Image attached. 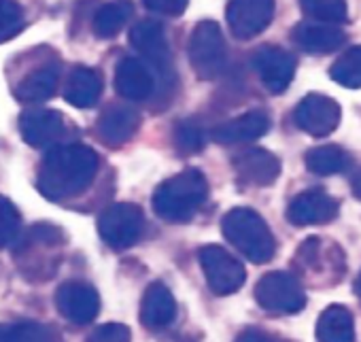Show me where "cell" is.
I'll list each match as a JSON object with an SVG mask.
<instances>
[{
    "instance_id": "obj_1",
    "label": "cell",
    "mask_w": 361,
    "mask_h": 342,
    "mask_svg": "<svg viewBox=\"0 0 361 342\" xmlns=\"http://www.w3.org/2000/svg\"><path fill=\"white\" fill-rule=\"evenodd\" d=\"M98 164V153L87 145H58L41 164L39 190L49 200L73 198L90 188Z\"/></svg>"
},
{
    "instance_id": "obj_2",
    "label": "cell",
    "mask_w": 361,
    "mask_h": 342,
    "mask_svg": "<svg viewBox=\"0 0 361 342\" xmlns=\"http://www.w3.org/2000/svg\"><path fill=\"white\" fill-rule=\"evenodd\" d=\"M209 198V183L196 168L183 170L157 185L153 194L155 213L172 224L190 221Z\"/></svg>"
},
{
    "instance_id": "obj_3",
    "label": "cell",
    "mask_w": 361,
    "mask_h": 342,
    "mask_svg": "<svg viewBox=\"0 0 361 342\" xmlns=\"http://www.w3.org/2000/svg\"><path fill=\"white\" fill-rule=\"evenodd\" d=\"M221 232L253 264H266L274 257L276 240L259 213L253 209H232L221 219Z\"/></svg>"
},
{
    "instance_id": "obj_4",
    "label": "cell",
    "mask_w": 361,
    "mask_h": 342,
    "mask_svg": "<svg viewBox=\"0 0 361 342\" xmlns=\"http://www.w3.org/2000/svg\"><path fill=\"white\" fill-rule=\"evenodd\" d=\"M188 56L198 79L211 81L224 73L228 60V45L217 22L204 20L194 28L188 43Z\"/></svg>"
},
{
    "instance_id": "obj_5",
    "label": "cell",
    "mask_w": 361,
    "mask_h": 342,
    "mask_svg": "<svg viewBox=\"0 0 361 342\" xmlns=\"http://www.w3.org/2000/svg\"><path fill=\"white\" fill-rule=\"evenodd\" d=\"M255 300L272 314H295L306 306V293L300 281L283 270L268 272L257 281Z\"/></svg>"
},
{
    "instance_id": "obj_6",
    "label": "cell",
    "mask_w": 361,
    "mask_h": 342,
    "mask_svg": "<svg viewBox=\"0 0 361 342\" xmlns=\"http://www.w3.org/2000/svg\"><path fill=\"white\" fill-rule=\"evenodd\" d=\"M295 264L310 274L312 283L314 279H325V285H336L342 281L346 272V262L342 249L323 238H306L300 249L295 251Z\"/></svg>"
},
{
    "instance_id": "obj_7",
    "label": "cell",
    "mask_w": 361,
    "mask_h": 342,
    "mask_svg": "<svg viewBox=\"0 0 361 342\" xmlns=\"http://www.w3.org/2000/svg\"><path fill=\"white\" fill-rule=\"evenodd\" d=\"M145 230V215L136 204L130 202H119L109 207L100 221H98V232L102 240L111 249H130L132 245L138 243Z\"/></svg>"
},
{
    "instance_id": "obj_8",
    "label": "cell",
    "mask_w": 361,
    "mask_h": 342,
    "mask_svg": "<svg viewBox=\"0 0 361 342\" xmlns=\"http://www.w3.org/2000/svg\"><path fill=\"white\" fill-rule=\"evenodd\" d=\"M198 257H200L202 272L213 293L230 295L245 285V279H247L245 266L224 247L207 245L200 249Z\"/></svg>"
},
{
    "instance_id": "obj_9",
    "label": "cell",
    "mask_w": 361,
    "mask_h": 342,
    "mask_svg": "<svg viewBox=\"0 0 361 342\" xmlns=\"http://www.w3.org/2000/svg\"><path fill=\"white\" fill-rule=\"evenodd\" d=\"M340 117H342L340 104L334 98L323 96V94L304 96L293 111L295 126L314 138L329 136L338 128Z\"/></svg>"
},
{
    "instance_id": "obj_10",
    "label": "cell",
    "mask_w": 361,
    "mask_h": 342,
    "mask_svg": "<svg viewBox=\"0 0 361 342\" xmlns=\"http://www.w3.org/2000/svg\"><path fill=\"white\" fill-rule=\"evenodd\" d=\"M274 18V0H230L226 20L230 32L240 39L249 41L262 35Z\"/></svg>"
},
{
    "instance_id": "obj_11",
    "label": "cell",
    "mask_w": 361,
    "mask_h": 342,
    "mask_svg": "<svg viewBox=\"0 0 361 342\" xmlns=\"http://www.w3.org/2000/svg\"><path fill=\"white\" fill-rule=\"evenodd\" d=\"M253 68L270 94H283L295 75V58L276 45H262L253 54Z\"/></svg>"
},
{
    "instance_id": "obj_12",
    "label": "cell",
    "mask_w": 361,
    "mask_h": 342,
    "mask_svg": "<svg viewBox=\"0 0 361 342\" xmlns=\"http://www.w3.org/2000/svg\"><path fill=\"white\" fill-rule=\"evenodd\" d=\"M56 306L66 321L75 325H85L98 317L100 298L92 285L83 281H66L64 285L58 287Z\"/></svg>"
},
{
    "instance_id": "obj_13",
    "label": "cell",
    "mask_w": 361,
    "mask_h": 342,
    "mask_svg": "<svg viewBox=\"0 0 361 342\" xmlns=\"http://www.w3.org/2000/svg\"><path fill=\"white\" fill-rule=\"evenodd\" d=\"M338 211L340 202L325 190H306L289 202L287 219L298 228L321 226L334 221L338 217Z\"/></svg>"
},
{
    "instance_id": "obj_14",
    "label": "cell",
    "mask_w": 361,
    "mask_h": 342,
    "mask_svg": "<svg viewBox=\"0 0 361 342\" xmlns=\"http://www.w3.org/2000/svg\"><path fill=\"white\" fill-rule=\"evenodd\" d=\"M232 166L243 183L255 188L272 185L281 175V161L274 153L262 147H251L234 155Z\"/></svg>"
},
{
    "instance_id": "obj_15",
    "label": "cell",
    "mask_w": 361,
    "mask_h": 342,
    "mask_svg": "<svg viewBox=\"0 0 361 342\" xmlns=\"http://www.w3.org/2000/svg\"><path fill=\"white\" fill-rule=\"evenodd\" d=\"M130 45L145 60H149L151 66H155L159 73H168L170 71V47H168V41H166L161 24L151 22V20L138 22L130 30Z\"/></svg>"
},
{
    "instance_id": "obj_16",
    "label": "cell",
    "mask_w": 361,
    "mask_h": 342,
    "mask_svg": "<svg viewBox=\"0 0 361 342\" xmlns=\"http://www.w3.org/2000/svg\"><path fill=\"white\" fill-rule=\"evenodd\" d=\"M20 132L30 147H47L62 138L64 117L49 109H28L20 117Z\"/></svg>"
},
{
    "instance_id": "obj_17",
    "label": "cell",
    "mask_w": 361,
    "mask_h": 342,
    "mask_svg": "<svg viewBox=\"0 0 361 342\" xmlns=\"http://www.w3.org/2000/svg\"><path fill=\"white\" fill-rule=\"evenodd\" d=\"M138 128H140L138 111L121 104H111L98 119V134L113 149L126 145L138 132Z\"/></svg>"
},
{
    "instance_id": "obj_18",
    "label": "cell",
    "mask_w": 361,
    "mask_h": 342,
    "mask_svg": "<svg viewBox=\"0 0 361 342\" xmlns=\"http://www.w3.org/2000/svg\"><path fill=\"white\" fill-rule=\"evenodd\" d=\"M293 43L308 54H331L340 49L346 41V35L331 26V24H319V22H300L291 30Z\"/></svg>"
},
{
    "instance_id": "obj_19",
    "label": "cell",
    "mask_w": 361,
    "mask_h": 342,
    "mask_svg": "<svg viewBox=\"0 0 361 342\" xmlns=\"http://www.w3.org/2000/svg\"><path fill=\"white\" fill-rule=\"evenodd\" d=\"M115 90L128 100H145L153 94V73L138 58H123L115 68Z\"/></svg>"
},
{
    "instance_id": "obj_20",
    "label": "cell",
    "mask_w": 361,
    "mask_h": 342,
    "mask_svg": "<svg viewBox=\"0 0 361 342\" xmlns=\"http://www.w3.org/2000/svg\"><path fill=\"white\" fill-rule=\"evenodd\" d=\"M270 130V117L264 111H249L236 119H230L213 130V138L221 145H238V142H251L268 134Z\"/></svg>"
},
{
    "instance_id": "obj_21",
    "label": "cell",
    "mask_w": 361,
    "mask_h": 342,
    "mask_svg": "<svg viewBox=\"0 0 361 342\" xmlns=\"http://www.w3.org/2000/svg\"><path fill=\"white\" fill-rule=\"evenodd\" d=\"M176 317V302L164 283H151L140 302V321L149 329H161Z\"/></svg>"
},
{
    "instance_id": "obj_22",
    "label": "cell",
    "mask_w": 361,
    "mask_h": 342,
    "mask_svg": "<svg viewBox=\"0 0 361 342\" xmlns=\"http://www.w3.org/2000/svg\"><path fill=\"white\" fill-rule=\"evenodd\" d=\"M314 336L319 342H355V317L342 304L327 306L319 321Z\"/></svg>"
},
{
    "instance_id": "obj_23",
    "label": "cell",
    "mask_w": 361,
    "mask_h": 342,
    "mask_svg": "<svg viewBox=\"0 0 361 342\" xmlns=\"http://www.w3.org/2000/svg\"><path fill=\"white\" fill-rule=\"evenodd\" d=\"M102 94V79L94 68L75 66L66 81L64 98L77 109H90L100 100Z\"/></svg>"
},
{
    "instance_id": "obj_24",
    "label": "cell",
    "mask_w": 361,
    "mask_h": 342,
    "mask_svg": "<svg viewBox=\"0 0 361 342\" xmlns=\"http://www.w3.org/2000/svg\"><path fill=\"white\" fill-rule=\"evenodd\" d=\"M58 81H60L58 64H47L39 71H32L28 77H24L16 87V96L22 102H30V104L32 102H45L56 94Z\"/></svg>"
},
{
    "instance_id": "obj_25",
    "label": "cell",
    "mask_w": 361,
    "mask_h": 342,
    "mask_svg": "<svg viewBox=\"0 0 361 342\" xmlns=\"http://www.w3.org/2000/svg\"><path fill=\"white\" fill-rule=\"evenodd\" d=\"M306 168L312 175L319 177H329V175H340L346 173L350 166V155L338 147V145H321L312 147L306 151Z\"/></svg>"
},
{
    "instance_id": "obj_26",
    "label": "cell",
    "mask_w": 361,
    "mask_h": 342,
    "mask_svg": "<svg viewBox=\"0 0 361 342\" xmlns=\"http://www.w3.org/2000/svg\"><path fill=\"white\" fill-rule=\"evenodd\" d=\"M132 3L130 0H115V3L104 5L94 16V35L98 39H113L121 32L126 22L132 18Z\"/></svg>"
},
{
    "instance_id": "obj_27",
    "label": "cell",
    "mask_w": 361,
    "mask_h": 342,
    "mask_svg": "<svg viewBox=\"0 0 361 342\" xmlns=\"http://www.w3.org/2000/svg\"><path fill=\"white\" fill-rule=\"evenodd\" d=\"M329 77L348 87V90H359L361 87V45H355L346 49L329 68Z\"/></svg>"
},
{
    "instance_id": "obj_28",
    "label": "cell",
    "mask_w": 361,
    "mask_h": 342,
    "mask_svg": "<svg viewBox=\"0 0 361 342\" xmlns=\"http://www.w3.org/2000/svg\"><path fill=\"white\" fill-rule=\"evenodd\" d=\"M302 11L319 24H344L348 20L346 0H302Z\"/></svg>"
},
{
    "instance_id": "obj_29",
    "label": "cell",
    "mask_w": 361,
    "mask_h": 342,
    "mask_svg": "<svg viewBox=\"0 0 361 342\" xmlns=\"http://www.w3.org/2000/svg\"><path fill=\"white\" fill-rule=\"evenodd\" d=\"M0 342H51V331L35 321L0 325Z\"/></svg>"
},
{
    "instance_id": "obj_30",
    "label": "cell",
    "mask_w": 361,
    "mask_h": 342,
    "mask_svg": "<svg viewBox=\"0 0 361 342\" xmlns=\"http://www.w3.org/2000/svg\"><path fill=\"white\" fill-rule=\"evenodd\" d=\"M22 230V215L16 204L0 196V249L13 245Z\"/></svg>"
},
{
    "instance_id": "obj_31",
    "label": "cell",
    "mask_w": 361,
    "mask_h": 342,
    "mask_svg": "<svg viewBox=\"0 0 361 342\" xmlns=\"http://www.w3.org/2000/svg\"><path fill=\"white\" fill-rule=\"evenodd\" d=\"M24 28V11L18 0H0V43L18 37Z\"/></svg>"
},
{
    "instance_id": "obj_32",
    "label": "cell",
    "mask_w": 361,
    "mask_h": 342,
    "mask_svg": "<svg viewBox=\"0 0 361 342\" xmlns=\"http://www.w3.org/2000/svg\"><path fill=\"white\" fill-rule=\"evenodd\" d=\"M174 142L180 151L185 153H194V151H200L207 142V136L202 132V128L194 121H180L176 126V132H174Z\"/></svg>"
},
{
    "instance_id": "obj_33",
    "label": "cell",
    "mask_w": 361,
    "mask_h": 342,
    "mask_svg": "<svg viewBox=\"0 0 361 342\" xmlns=\"http://www.w3.org/2000/svg\"><path fill=\"white\" fill-rule=\"evenodd\" d=\"M130 340H132L130 327L121 323H104L87 336V342H130Z\"/></svg>"
},
{
    "instance_id": "obj_34",
    "label": "cell",
    "mask_w": 361,
    "mask_h": 342,
    "mask_svg": "<svg viewBox=\"0 0 361 342\" xmlns=\"http://www.w3.org/2000/svg\"><path fill=\"white\" fill-rule=\"evenodd\" d=\"M142 3L153 13L168 16V18H178V16L185 13L190 0H142Z\"/></svg>"
},
{
    "instance_id": "obj_35",
    "label": "cell",
    "mask_w": 361,
    "mask_h": 342,
    "mask_svg": "<svg viewBox=\"0 0 361 342\" xmlns=\"http://www.w3.org/2000/svg\"><path fill=\"white\" fill-rule=\"evenodd\" d=\"M234 342H274V338L270 334H266L264 329H257V327H247L243 329Z\"/></svg>"
},
{
    "instance_id": "obj_36",
    "label": "cell",
    "mask_w": 361,
    "mask_h": 342,
    "mask_svg": "<svg viewBox=\"0 0 361 342\" xmlns=\"http://www.w3.org/2000/svg\"><path fill=\"white\" fill-rule=\"evenodd\" d=\"M350 190H353V196L357 200H361V170H357V173L353 175L350 179Z\"/></svg>"
},
{
    "instance_id": "obj_37",
    "label": "cell",
    "mask_w": 361,
    "mask_h": 342,
    "mask_svg": "<svg viewBox=\"0 0 361 342\" xmlns=\"http://www.w3.org/2000/svg\"><path fill=\"white\" fill-rule=\"evenodd\" d=\"M355 295H357V300H359V304H361V272H359V276H357V281H355Z\"/></svg>"
}]
</instances>
